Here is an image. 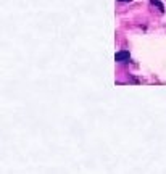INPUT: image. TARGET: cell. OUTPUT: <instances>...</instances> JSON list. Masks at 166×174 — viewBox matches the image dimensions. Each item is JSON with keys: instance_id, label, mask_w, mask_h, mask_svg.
Instances as JSON below:
<instances>
[{"instance_id": "7a4b0ae2", "label": "cell", "mask_w": 166, "mask_h": 174, "mask_svg": "<svg viewBox=\"0 0 166 174\" xmlns=\"http://www.w3.org/2000/svg\"><path fill=\"white\" fill-rule=\"evenodd\" d=\"M153 3H155V5H156V7H158V8H160V11H165V7H163V3H160L158 0H153Z\"/></svg>"}, {"instance_id": "3957f363", "label": "cell", "mask_w": 166, "mask_h": 174, "mask_svg": "<svg viewBox=\"0 0 166 174\" xmlns=\"http://www.w3.org/2000/svg\"><path fill=\"white\" fill-rule=\"evenodd\" d=\"M118 2H132V0H118Z\"/></svg>"}, {"instance_id": "6da1fadb", "label": "cell", "mask_w": 166, "mask_h": 174, "mask_svg": "<svg viewBox=\"0 0 166 174\" xmlns=\"http://www.w3.org/2000/svg\"><path fill=\"white\" fill-rule=\"evenodd\" d=\"M129 58H131V55H129L128 50H119V52L114 55V60H116L118 63H124V61H128Z\"/></svg>"}]
</instances>
